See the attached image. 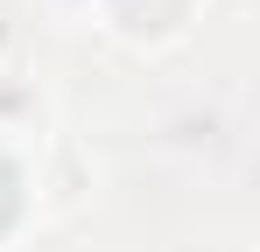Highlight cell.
<instances>
[{"instance_id":"obj_5","label":"cell","mask_w":260,"mask_h":252,"mask_svg":"<svg viewBox=\"0 0 260 252\" xmlns=\"http://www.w3.org/2000/svg\"><path fill=\"white\" fill-rule=\"evenodd\" d=\"M56 28H91V0H36Z\"/></svg>"},{"instance_id":"obj_1","label":"cell","mask_w":260,"mask_h":252,"mask_svg":"<svg viewBox=\"0 0 260 252\" xmlns=\"http://www.w3.org/2000/svg\"><path fill=\"white\" fill-rule=\"evenodd\" d=\"M211 0H91V28L127 56H169L197 35Z\"/></svg>"},{"instance_id":"obj_4","label":"cell","mask_w":260,"mask_h":252,"mask_svg":"<svg viewBox=\"0 0 260 252\" xmlns=\"http://www.w3.org/2000/svg\"><path fill=\"white\" fill-rule=\"evenodd\" d=\"M0 133L21 140V147H43L49 133H63V126H56V98H49L43 77H28V70H0Z\"/></svg>"},{"instance_id":"obj_3","label":"cell","mask_w":260,"mask_h":252,"mask_svg":"<svg viewBox=\"0 0 260 252\" xmlns=\"http://www.w3.org/2000/svg\"><path fill=\"white\" fill-rule=\"evenodd\" d=\"M43 224V196H36V147L0 133V252H14Z\"/></svg>"},{"instance_id":"obj_2","label":"cell","mask_w":260,"mask_h":252,"mask_svg":"<svg viewBox=\"0 0 260 252\" xmlns=\"http://www.w3.org/2000/svg\"><path fill=\"white\" fill-rule=\"evenodd\" d=\"M155 154L218 175V168L239 154V105L211 91V98H190V105L162 112V119H155Z\"/></svg>"}]
</instances>
